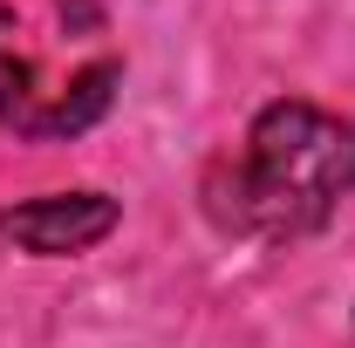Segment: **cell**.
I'll list each match as a JSON object with an SVG mask.
<instances>
[{
    "mask_svg": "<svg viewBox=\"0 0 355 348\" xmlns=\"http://www.w3.org/2000/svg\"><path fill=\"white\" fill-rule=\"evenodd\" d=\"M342 198H355V116L280 96L253 116L239 157L225 164V191H212V212L253 239H301L321 232Z\"/></svg>",
    "mask_w": 355,
    "mask_h": 348,
    "instance_id": "obj_1",
    "label": "cell"
},
{
    "mask_svg": "<svg viewBox=\"0 0 355 348\" xmlns=\"http://www.w3.org/2000/svg\"><path fill=\"white\" fill-rule=\"evenodd\" d=\"M116 82H123V62L116 55H96L69 82H48L42 62L21 42L14 7H0V123L14 137H83L89 123L110 116Z\"/></svg>",
    "mask_w": 355,
    "mask_h": 348,
    "instance_id": "obj_2",
    "label": "cell"
},
{
    "mask_svg": "<svg viewBox=\"0 0 355 348\" xmlns=\"http://www.w3.org/2000/svg\"><path fill=\"white\" fill-rule=\"evenodd\" d=\"M116 218H123V205L103 198V191H48V198H28V205H7L0 239H14L35 260H69V253L103 246L116 232Z\"/></svg>",
    "mask_w": 355,
    "mask_h": 348,
    "instance_id": "obj_3",
    "label": "cell"
}]
</instances>
